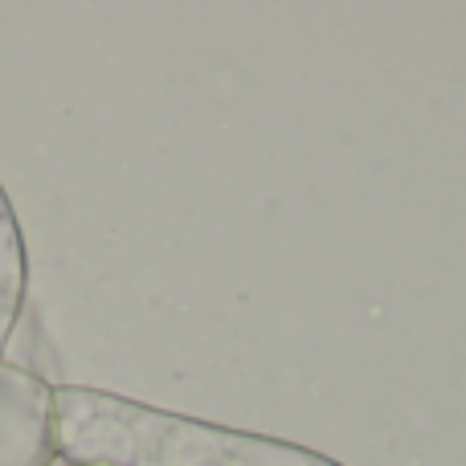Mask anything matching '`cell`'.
Listing matches in <instances>:
<instances>
[{
	"label": "cell",
	"mask_w": 466,
	"mask_h": 466,
	"mask_svg": "<svg viewBox=\"0 0 466 466\" xmlns=\"http://www.w3.org/2000/svg\"><path fill=\"white\" fill-rule=\"evenodd\" d=\"M25 287H29V258H25V238L16 226L13 201L0 185V356L16 331V319L25 311Z\"/></svg>",
	"instance_id": "cell-3"
},
{
	"label": "cell",
	"mask_w": 466,
	"mask_h": 466,
	"mask_svg": "<svg viewBox=\"0 0 466 466\" xmlns=\"http://www.w3.org/2000/svg\"><path fill=\"white\" fill-rule=\"evenodd\" d=\"M0 466H57L54 385L0 360Z\"/></svg>",
	"instance_id": "cell-2"
},
{
	"label": "cell",
	"mask_w": 466,
	"mask_h": 466,
	"mask_svg": "<svg viewBox=\"0 0 466 466\" xmlns=\"http://www.w3.org/2000/svg\"><path fill=\"white\" fill-rule=\"evenodd\" d=\"M54 451L57 466H339L282 438L82 385H54Z\"/></svg>",
	"instance_id": "cell-1"
}]
</instances>
